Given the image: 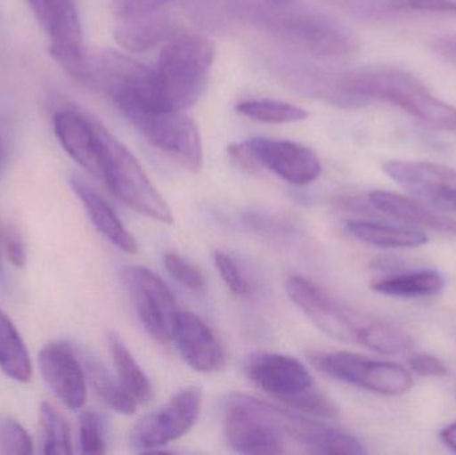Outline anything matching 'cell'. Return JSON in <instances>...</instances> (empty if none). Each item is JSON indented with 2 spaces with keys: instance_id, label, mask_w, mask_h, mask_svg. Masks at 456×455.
Masks as SVG:
<instances>
[{
  "instance_id": "6da1fadb",
  "label": "cell",
  "mask_w": 456,
  "mask_h": 455,
  "mask_svg": "<svg viewBox=\"0 0 456 455\" xmlns=\"http://www.w3.org/2000/svg\"><path fill=\"white\" fill-rule=\"evenodd\" d=\"M322 95L346 107L386 102L436 130L456 135V109L436 98L414 75L390 66H369L324 75Z\"/></svg>"
},
{
  "instance_id": "7a4b0ae2",
  "label": "cell",
  "mask_w": 456,
  "mask_h": 455,
  "mask_svg": "<svg viewBox=\"0 0 456 455\" xmlns=\"http://www.w3.org/2000/svg\"><path fill=\"white\" fill-rule=\"evenodd\" d=\"M252 20L271 37L322 61H346L358 51L355 35L342 21L299 3L268 0L254 11Z\"/></svg>"
},
{
  "instance_id": "3957f363",
  "label": "cell",
  "mask_w": 456,
  "mask_h": 455,
  "mask_svg": "<svg viewBox=\"0 0 456 455\" xmlns=\"http://www.w3.org/2000/svg\"><path fill=\"white\" fill-rule=\"evenodd\" d=\"M216 53V43L200 32L176 31L166 40L155 69L162 111L184 112L198 103Z\"/></svg>"
},
{
  "instance_id": "277c9868",
  "label": "cell",
  "mask_w": 456,
  "mask_h": 455,
  "mask_svg": "<svg viewBox=\"0 0 456 455\" xmlns=\"http://www.w3.org/2000/svg\"><path fill=\"white\" fill-rule=\"evenodd\" d=\"M102 154V181L128 207L162 222L173 223L174 215L163 195L151 183L130 150L98 122Z\"/></svg>"
},
{
  "instance_id": "5b68a950",
  "label": "cell",
  "mask_w": 456,
  "mask_h": 455,
  "mask_svg": "<svg viewBox=\"0 0 456 455\" xmlns=\"http://www.w3.org/2000/svg\"><path fill=\"white\" fill-rule=\"evenodd\" d=\"M228 445L243 454L287 453V441L279 430L275 406L248 395L230 397L224 413Z\"/></svg>"
},
{
  "instance_id": "8992f818",
  "label": "cell",
  "mask_w": 456,
  "mask_h": 455,
  "mask_svg": "<svg viewBox=\"0 0 456 455\" xmlns=\"http://www.w3.org/2000/svg\"><path fill=\"white\" fill-rule=\"evenodd\" d=\"M35 19L47 35L50 55L64 71L77 79H85L87 53L83 42L75 0H26Z\"/></svg>"
},
{
  "instance_id": "52a82bcc",
  "label": "cell",
  "mask_w": 456,
  "mask_h": 455,
  "mask_svg": "<svg viewBox=\"0 0 456 455\" xmlns=\"http://www.w3.org/2000/svg\"><path fill=\"white\" fill-rule=\"evenodd\" d=\"M310 358L322 373L377 394L402 395L414 385L411 374L396 363L345 352L316 353Z\"/></svg>"
},
{
  "instance_id": "ba28073f",
  "label": "cell",
  "mask_w": 456,
  "mask_h": 455,
  "mask_svg": "<svg viewBox=\"0 0 456 455\" xmlns=\"http://www.w3.org/2000/svg\"><path fill=\"white\" fill-rule=\"evenodd\" d=\"M127 120L152 147L186 170L200 173L203 167L202 138L197 125L184 112L147 111Z\"/></svg>"
},
{
  "instance_id": "9c48e42d",
  "label": "cell",
  "mask_w": 456,
  "mask_h": 455,
  "mask_svg": "<svg viewBox=\"0 0 456 455\" xmlns=\"http://www.w3.org/2000/svg\"><path fill=\"white\" fill-rule=\"evenodd\" d=\"M122 280L150 337L159 344L173 341L181 312L162 278L147 267L128 266L123 269Z\"/></svg>"
},
{
  "instance_id": "30bf717a",
  "label": "cell",
  "mask_w": 456,
  "mask_h": 455,
  "mask_svg": "<svg viewBox=\"0 0 456 455\" xmlns=\"http://www.w3.org/2000/svg\"><path fill=\"white\" fill-rule=\"evenodd\" d=\"M202 408V390L187 386L162 408L142 418L131 432V445L141 451L165 448L190 432Z\"/></svg>"
},
{
  "instance_id": "8fae6325",
  "label": "cell",
  "mask_w": 456,
  "mask_h": 455,
  "mask_svg": "<svg viewBox=\"0 0 456 455\" xmlns=\"http://www.w3.org/2000/svg\"><path fill=\"white\" fill-rule=\"evenodd\" d=\"M286 290L289 299L319 330L338 341L358 342L364 323H359L350 309L340 305L323 288L307 278L295 275L287 280Z\"/></svg>"
},
{
  "instance_id": "7c38bea8",
  "label": "cell",
  "mask_w": 456,
  "mask_h": 455,
  "mask_svg": "<svg viewBox=\"0 0 456 455\" xmlns=\"http://www.w3.org/2000/svg\"><path fill=\"white\" fill-rule=\"evenodd\" d=\"M255 162L294 186L313 183L322 173V165L313 150L284 139L252 138L244 142Z\"/></svg>"
},
{
  "instance_id": "4fadbf2b",
  "label": "cell",
  "mask_w": 456,
  "mask_h": 455,
  "mask_svg": "<svg viewBox=\"0 0 456 455\" xmlns=\"http://www.w3.org/2000/svg\"><path fill=\"white\" fill-rule=\"evenodd\" d=\"M383 171L407 192L444 210L456 213V170L414 160H390Z\"/></svg>"
},
{
  "instance_id": "5bb4252c",
  "label": "cell",
  "mask_w": 456,
  "mask_h": 455,
  "mask_svg": "<svg viewBox=\"0 0 456 455\" xmlns=\"http://www.w3.org/2000/svg\"><path fill=\"white\" fill-rule=\"evenodd\" d=\"M37 363L55 397L69 410H80L87 400V378L77 353L69 345L51 342L40 350Z\"/></svg>"
},
{
  "instance_id": "9a60e30c",
  "label": "cell",
  "mask_w": 456,
  "mask_h": 455,
  "mask_svg": "<svg viewBox=\"0 0 456 455\" xmlns=\"http://www.w3.org/2000/svg\"><path fill=\"white\" fill-rule=\"evenodd\" d=\"M247 378L267 394L283 402L314 386L310 371L295 358L275 353H255L244 363Z\"/></svg>"
},
{
  "instance_id": "2e32d148",
  "label": "cell",
  "mask_w": 456,
  "mask_h": 455,
  "mask_svg": "<svg viewBox=\"0 0 456 455\" xmlns=\"http://www.w3.org/2000/svg\"><path fill=\"white\" fill-rule=\"evenodd\" d=\"M173 341L184 362L195 371L216 373L226 368L224 347L208 323L194 313L181 312Z\"/></svg>"
},
{
  "instance_id": "e0dca14e",
  "label": "cell",
  "mask_w": 456,
  "mask_h": 455,
  "mask_svg": "<svg viewBox=\"0 0 456 455\" xmlns=\"http://www.w3.org/2000/svg\"><path fill=\"white\" fill-rule=\"evenodd\" d=\"M53 131L64 151L91 175L102 181L101 141L98 120L77 110L53 115Z\"/></svg>"
},
{
  "instance_id": "ac0fdd59",
  "label": "cell",
  "mask_w": 456,
  "mask_h": 455,
  "mask_svg": "<svg viewBox=\"0 0 456 455\" xmlns=\"http://www.w3.org/2000/svg\"><path fill=\"white\" fill-rule=\"evenodd\" d=\"M369 202L371 203L372 207L391 218L434 230V232H444V234L456 235L455 218L433 210L419 200L411 199L395 192L377 190L370 192Z\"/></svg>"
},
{
  "instance_id": "d6986e66",
  "label": "cell",
  "mask_w": 456,
  "mask_h": 455,
  "mask_svg": "<svg viewBox=\"0 0 456 455\" xmlns=\"http://www.w3.org/2000/svg\"><path fill=\"white\" fill-rule=\"evenodd\" d=\"M69 184L98 232L119 250L127 254L138 253V240L126 229L111 206L77 176H72Z\"/></svg>"
},
{
  "instance_id": "ffe728a7",
  "label": "cell",
  "mask_w": 456,
  "mask_h": 455,
  "mask_svg": "<svg viewBox=\"0 0 456 455\" xmlns=\"http://www.w3.org/2000/svg\"><path fill=\"white\" fill-rule=\"evenodd\" d=\"M348 10L370 18L394 15L456 16L452 0H340Z\"/></svg>"
},
{
  "instance_id": "44dd1931",
  "label": "cell",
  "mask_w": 456,
  "mask_h": 455,
  "mask_svg": "<svg viewBox=\"0 0 456 455\" xmlns=\"http://www.w3.org/2000/svg\"><path fill=\"white\" fill-rule=\"evenodd\" d=\"M371 288L375 293L396 298H423L441 294L444 280L436 270H401L378 278L371 282Z\"/></svg>"
},
{
  "instance_id": "7402d4cb",
  "label": "cell",
  "mask_w": 456,
  "mask_h": 455,
  "mask_svg": "<svg viewBox=\"0 0 456 455\" xmlns=\"http://www.w3.org/2000/svg\"><path fill=\"white\" fill-rule=\"evenodd\" d=\"M174 32H176L175 18L171 11L141 20L118 21L115 37L130 53H142L167 40Z\"/></svg>"
},
{
  "instance_id": "603a6c76",
  "label": "cell",
  "mask_w": 456,
  "mask_h": 455,
  "mask_svg": "<svg viewBox=\"0 0 456 455\" xmlns=\"http://www.w3.org/2000/svg\"><path fill=\"white\" fill-rule=\"evenodd\" d=\"M77 355L85 369L86 378L103 402L118 413L126 416L135 413L138 402L126 392L118 377L114 378L107 366L93 353L80 350Z\"/></svg>"
},
{
  "instance_id": "cb8c5ba5",
  "label": "cell",
  "mask_w": 456,
  "mask_h": 455,
  "mask_svg": "<svg viewBox=\"0 0 456 455\" xmlns=\"http://www.w3.org/2000/svg\"><path fill=\"white\" fill-rule=\"evenodd\" d=\"M347 232L356 240L369 245L386 248H414L428 243V235L406 226L380 223V222L350 221Z\"/></svg>"
},
{
  "instance_id": "d4e9b609",
  "label": "cell",
  "mask_w": 456,
  "mask_h": 455,
  "mask_svg": "<svg viewBox=\"0 0 456 455\" xmlns=\"http://www.w3.org/2000/svg\"><path fill=\"white\" fill-rule=\"evenodd\" d=\"M107 342L120 384L136 402L146 405L154 397V389L149 377L117 333H110Z\"/></svg>"
},
{
  "instance_id": "484cf974",
  "label": "cell",
  "mask_w": 456,
  "mask_h": 455,
  "mask_svg": "<svg viewBox=\"0 0 456 455\" xmlns=\"http://www.w3.org/2000/svg\"><path fill=\"white\" fill-rule=\"evenodd\" d=\"M0 370L19 384H27L32 377L28 350L18 329L5 313L0 312Z\"/></svg>"
},
{
  "instance_id": "4316f807",
  "label": "cell",
  "mask_w": 456,
  "mask_h": 455,
  "mask_svg": "<svg viewBox=\"0 0 456 455\" xmlns=\"http://www.w3.org/2000/svg\"><path fill=\"white\" fill-rule=\"evenodd\" d=\"M236 111L249 119L273 125L303 122L307 119L308 112L302 107L286 102L271 101V99H251L236 104Z\"/></svg>"
},
{
  "instance_id": "83f0119b",
  "label": "cell",
  "mask_w": 456,
  "mask_h": 455,
  "mask_svg": "<svg viewBox=\"0 0 456 455\" xmlns=\"http://www.w3.org/2000/svg\"><path fill=\"white\" fill-rule=\"evenodd\" d=\"M358 342L374 352L386 355L402 354L409 352L414 345V341L406 331L386 322L364 323L359 333Z\"/></svg>"
},
{
  "instance_id": "f1b7e54d",
  "label": "cell",
  "mask_w": 456,
  "mask_h": 455,
  "mask_svg": "<svg viewBox=\"0 0 456 455\" xmlns=\"http://www.w3.org/2000/svg\"><path fill=\"white\" fill-rule=\"evenodd\" d=\"M39 422L45 432V455H69L72 453L71 432L66 417L53 403H40Z\"/></svg>"
},
{
  "instance_id": "f546056e",
  "label": "cell",
  "mask_w": 456,
  "mask_h": 455,
  "mask_svg": "<svg viewBox=\"0 0 456 455\" xmlns=\"http://www.w3.org/2000/svg\"><path fill=\"white\" fill-rule=\"evenodd\" d=\"M283 403L299 413L318 417V418L335 419L339 416L338 406L323 393L314 389V386L299 394L287 398Z\"/></svg>"
},
{
  "instance_id": "4dcf8cb0",
  "label": "cell",
  "mask_w": 456,
  "mask_h": 455,
  "mask_svg": "<svg viewBox=\"0 0 456 455\" xmlns=\"http://www.w3.org/2000/svg\"><path fill=\"white\" fill-rule=\"evenodd\" d=\"M80 453L98 455L106 453L104 422L96 411H83L79 417Z\"/></svg>"
},
{
  "instance_id": "1f68e13d",
  "label": "cell",
  "mask_w": 456,
  "mask_h": 455,
  "mask_svg": "<svg viewBox=\"0 0 456 455\" xmlns=\"http://www.w3.org/2000/svg\"><path fill=\"white\" fill-rule=\"evenodd\" d=\"M173 3L175 0H112V8L118 21H133L171 12Z\"/></svg>"
},
{
  "instance_id": "d6a6232c",
  "label": "cell",
  "mask_w": 456,
  "mask_h": 455,
  "mask_svg": "<svg viewBox=\"0 0 456 455\" xmlns=\"http://www.w3.org/2000/svg\"><path fill=\"white\" fill-rule=\"evenodd\" d=\"M163 261L171 277L178 280L182 286L195 293H202L206 290L205 275L191 262L176 253L166 254Z\"/></svg>"
},
{
  "instance_id": "836d02e7",
  "label": "cell",
  "mask_w": 456,
  "mask_h": 455,
  "mask_svg": "<svg viewBox=\"0 0 456 455\" xmlns=\"http://www.w3.org/2000/svg\"><path fill=\"white\" fill-rule=\"evenodd\" d=\"M34 451L27 430L12 418L0 422V454L28 455Z\"/></svg>"
},
{
  "instance_id": "e575fe53",
  "label": "cell",
  "mask_w": 456,
  "mask_h": 455,
  "mask_svg": "<svg viewBox=\"0 0 456 455\" xmlns=\"http://www.w3.org/2000/svg\"><path fill=\"white\" fill-rule=\"evenodd\" d=\"M214 262H216V270L221 274L222 280L233 294L247 296V294L251 293V285L239 269L238 264L232 256H228L224 251H216Z\"/></svg>"
},
{
  "instance_id": "d590c367",
  "label": "cell",
  "mask_w": 456,
  "mask_h": 455,
  "mask_svg": "<svg viewBox=\"0 0 456 455\" xmlns=\"http://www.w3.org/2000/svg\"><path fill=\"white\" fill-rule=\"evenodd\" d=\"M3 246L11 264L18 269H23L27 264V248L18 227L8 224L3 229Z\"/></svg>"
},
{
  "instance_id": "8d00e7d4",
  "label": "cell",
  "mask_w": 456,
  "mask_h": 455,
  "mask_svg": "<svg viewBox=\"0 0 456 455\" xmlns=\"http://www.w3.org/2000/svg\"><path fill=\"white\" fill-rule=\"evenodd\" d=\"M410 368L420 377H444L447 368L441 360L428 354H415L410 358Z\"/></svg>"
},
{
  "instance_id": "74e56055",
  "label": "cell",
  "mask_w": 456,
  "mask_h": 455,
  "mask_svg": "<svg viewBox=\"0 0 456 455\" xmlns=\"http://www.w3.org/2000/svg\"><path fill=\"white\" fill-rule=\"evenodd\" d=\"M431 48L442 61L456 67V34L436 37L431 42Z\"/></svg>"
},
{
  "instance_id": "f35d334b",
  "label": "cell",
  "mask_w": 456,
  "mask_h": 455,
  "mask_svg": "<svg viewBox=\"0 0 456 455\" xmlns=\"http://www.w3.org/2000/svg\"><path fill=\"white\" fill-rule=\"evenodd\" d=\"M441 440L447 448L452 449L456 453V422L442 430Z\"/></svg>"
},
{
  "instance_id": "ab89813d",
  "label": "cell",
  "mask_w": 456,
  "mask_h": 455,
  "mask_svg": "<svg viewBox=\"0 0 456 455\" xmlns=\"http://www.w3.org/2000/svg\"><path fill=\"white\" fill-rule=\"evenodd\" d=\"M3 229L2 226H0V282H3L4 280V266H3Z\"/></svg>"
}]
</instances>
